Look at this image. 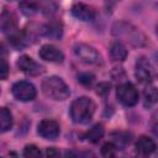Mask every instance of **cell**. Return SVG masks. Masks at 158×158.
Listing matches in <instances>:
<instances>
[{
	"instance_id": "obj_24",
	"label": "cell",
	"mask_w": 158,
	"mask_h": 158,
	"mask_svg": "<svg viewBox=\"0 0 158 158\" xmlns=\"http://www.w3.org/2000/svg\"><path fill=\"white\" fill-rule=\"evenodd\" d=\"M46 158H62V157H60V152L57 148L49 147L46 151Z\"/></svg>"
},
{
	"instance_id": "obj_11",
	"label": "cell",
	"mask_w": 158,
	"mask_h": 158,
	"mask_svg": "<svg viewBox=\"0 0 158 158\" xmlns=\"http://www.w3.org/2000/svg\"><path fill=\"white\" fill-rule=\"evenodd\" d=\"M40 57L43 60L51 62V63H62L64 59V54L60 49H58L57 47L52 46V44H44L40 48L38 52Z\"/></svg>"
},
{
	"instance_id": "obj_25",
	"label": "cell",
	"mask_w": 158,
	"mask_h": 158,
	"mask_svg": "<svg viewBox=\"0 0 158 158\" xmlns=\"http://www.w3.org/2000/svg\"><path fill=\"white\" fill-rule=\"evenodd\" d=\"M65 158H86L84 153L81 152H75V151H68L65 153Z\"/></svg>"
},
{
	"instance_id": "obj_10",
	"label": "cell",
	"mask_w": 158,
	"mask_h": 158,
	"mask_svg": "<svg viewBox=\"0 0 158 158\" xmlns=\"http://www.w3.org/2000/svg\"><path fill=\"white\" fill-rule=\"evenodd\" d=\"M70 12H72V15L75 19L80 20V21H85V22L93 21L95 19V16H96L95 9L93 6L86 5V4H83V2H75L72 6Z\"/></svg>"
},
{
	"instance_id": "obj_13",
	"label": "cell",
	"mask_w": 158,
	"mask_h": 158,
	"mask_svg": "<svg viewBox=\"0 0 158 158\" xmlns=\"http://www.w3.org/2000/svg\"><path fill=\"white\" fill-rule=\"evenodd\" d=\"M136 151L141 156H148L156 151V142L147 136H141L136 142Z\"/></svg>"
},
{
	"instance_id": "obj_23",
	"label": "cell",
	"mask_w": 158,
	"mask_h": 158,
	"mask_svg": "<svg viewBox=\"0 0 158 158\" xmlns=\"http://www.w3.org/2000/svg\"><path fill=\"white\" fill-rule=\"evenodd\" d=\"M78 80H79L81 84H84L85 86H89V85H91L93 81H94V75H91V74H89V73H84V74H80V75L78 77Z\"/></svg>"
},
{
	"instance_id": "obj_26",
	"label": "cell",
	"mask_w": 158,
	"mask_h": 158,
	"mask_svg": "<svg viewBox=\"0 0 158 158\" xmlns=\"http://www.w3.org/2000/svg\"><path fill=\"white\" fill-rule=\"evenodd\" d=\"M137 158H147V156H141L139 154V157H137Z\"/></svg>"
},
{
	"instance_id": "obj_9",
	"label": "cell",
	"mask_w": 158,
	"mask_h": 158,
	"mask_svg": "<svg viewBox=\"0 0 158 158\" xmlns=\"http://www.w3.org/2000/svg\"><path fill=\"white\" fill-rule=\"evenodd\" d=\"M37 132L41 137H43L46 139H56L60 133V127H59L58 122H56L54 120L46 118L38 123Z\"/></svg>"
},
{
	"instance_id": "obj_14",
	"label": "cell",
	"mask_w": 158,
	"mask_h": 158,
	"mask_svg": "<svg viewBox=\"0 0 158 158\" xmlns=\"http://www.w3.org/2000/svg\"><path fill=\"white\" fill-rule=\"evenodd\" d=\"M101 156L104 158H125V153L121 147L114 142H106L101 147Z\"/></svg>"
},
{
	"instance_id": "obj_6",
	"label": "cell",
	"mask_w": 158,
	"mask_h": 158,
	"mask_svg": "<svg viewBox=\"0 0 158 158\" xmlns=\"http://www.w3.org/2000/svg\"><path fill=\"white\" fill-rule=\"evenodd\" d=\"M135 75L139 83L149 84L154 79V68L147 57H139L136 60Z\"/></svg>"
},
{
	"instance_id": "obj_3",
	"label": "cell",
	"mask_w": 158,
	"mask_h": 158,
	"mask_svg": "<svg viewBox=\"0 0 158 158\" xmlns=\"http://www.w3.org/2000/svg\"><path fill=\"white\" fill-rule=\"evenodd\" d=\"M112 33L126 40L127 42H130L132 46L136 47H141L146 43V36L137 27L123 21L115 23V26L112 27Z\"/></svg>"
},
{
	"instance_id": "obj_2",
	"label": "cell",
	"mask_w": 158,
	"mask_h": 158,
	"mask_svg": "<svg viewBox=\"0 0 158 158\" xmlns=\"http://www.w3.org/2000/svg\"><path fill=\"white\" fill-rule=\"evenodd\" d=\"M42 91L47 98L57 101L65 100L70 95L69 86L65 84V81L62 78L56 75L46 78L42 81Z\"/></svg>"
},
{
	"instance_id": "obj_8",
	"label": "cell",
	"mask_w": 158,
	"mask_h": 158,
	"mask_svg": "<svg viewBox=\"0 0 158 158\" xmlns=\"http://www.w3.org/2000/svg\"><path fill=\"white\" fill-rule=\"evenodd\" d=\"M17 67L21 72H23L25 74L27 75H31V77H36V75H40L44 72V68L43 65H41L40 63H37L35 59H32L31 57L28 56H21L19 59H17Z\"/></svg>"
},
{
	"instance_id": "obj_7",
	"label": "cell",
	"mask_w": 158,
	"mask_h": 158,
	"mask_svg": "<svg viewBox=\"0 0 158 158\" xmlns=\"http://www.w3.org/2000/svg\"><path fill=\"white\" fill-rule=\"evenodd\" d=\"M12 95L15 96V99H17L19 101L22 102H27V101H32L36 98V88L33 84H31L30 81H17L12 85L11 88Z\"/></svg>"
},
{
	"instance_id": "obj_16",
	"label": "cell",
	"mask_w": 158,
	"mask_h": 158,
	"mask_svg": "<svg viewBox=\"0 0 158 158\" xmlns=\"http://www.w3.org/2000/svg\"><path fill=\"white\" fill-rule=\"evenodd\" d=\"M110 56L114 60H123L127 57V49L125 44L120 41L116 40L110 44Z\"/></svg>"
},
{
	"instance_id": "obj_4",
	"label": "cell",
	"mask_w": 158,
	"mask_h": 158,
	"mask_svg": "<svg viewBox=\"0 0 158 158\" xmlns=\"http://www.w3.org/2000/svg\"><path fill=\"white\" fill-rule=\"evenodd\" d=\"M74 54L77 58L85 63V64H93V65H99L102 63V58L100 53L91 46L86 43H77L74 46Z\"/></svg>"
},
{
	"instance_id": "obj_22",
	"label": "cell",
	"mask_w": 158,
	"mask_h": 158,
	"mask_svg": "<svg viewBox=\"0 0 158 158\" xmlns=\"http://www.w3.org/2000/svg\"><path fill=\"white\" fill-rule=\"evenodd\" d=\"M9 77V64L5 59L0 58V79L5 80Z\"/></svg>"
},
{
	"instance_id": "obj_17",
	"label": "cell",
	"mask_w": 158,
	"mask_h": 158,
	"mask_svg": "<svg viewBox=\"0 0 158 158\" xmlns=\"http://www.w3.org/2000/svg\"><path fill=\"white\" fill-rule=\"evenodd\" d=\"M12 123L14 120L10 110L6 107H0V132H7L11 130Z\"/></svg>"
},
{
	"instance_id": "obj_12",
	"label": "cell",
	"mask_w": 158,
	"mask_h": 158,
	"mask_svg": "<svg viewBox=\"0 0 158 158\" xmlns=\"http://www.w3.org/2000/svg\"><path fill=\"white\" fill-rule=\"evenodd\" d=\"M17 22H16V16L5 10L0 14V31L4 32L5 35H11L15 31H17Z\"/></svg>"
},
{
	"instance_id": "obj_1",
	"label": "cell",
	"mask_w": 158,
	"mask_h": 158,
	"mask_svg": "<svg viewBox=\"0 0 158 158\" xmlns=\"http://www.w3.org/2000/svg\"><path fill=\"white\" fill-rule=\"evenodd\" d=\"M95 112V104L88 96H80L75 99L69 109V115L75 123H88Z\"/></svg>"
},
{
	"instance_id": "obj_19",
	"label": "cell",
	"mask_w": 158,
	"mask_h": 158,
	"mask_svg": "<svg viewBox=\"0 0 158 158\" xmlns=\"http://www.w3.org/2000/svg\"><path fill=\"white\" fill-rule=\"evenodd\" d=\"M104 136V127L102 125H94L86 133H85V138L91 142V143H96L101 139V137Z\"/></svg>"
},
{
	"instance_id": "obj_5",
	"label": "cell",
	"mask_w": 158,
	"mask_h": 158,
	"mask_svg": "<svg viewBox=\"0 0 158 158\" xmlns=\"http://www.w3.org/2000/svg\"><path fill=\"white\" fill-rule=\"evenodd\" d=\"M116 96H117V100L125 106H133L138 101V91L136 86L130 81H126L118 85L116 90Z\"/></svg>"
},
{
	"instance_id": "obj_21",
	"label": "cell",
	"mask_w": 158,
	"mask_h": 158,
	"mask_svg": "<svg viewBox=\"0 0 158 158\" xmlns=\"http://www.w3.org/2000/svg\"><path fill=\"white\" fill-rule=\"evenodd\" d=\"M23 158H41V151L35 144H27L23 149Z\"/></svg>"
},
{
	"instance_id": "obj_18",
	"label": "cell",
	"mask_w": 158,
	"mask_h": 158,
	"mask_svg": "<svg viewBox=\"0 0 158 158\" xmlns=\"http://www.w3.org/2000/svg\"><path fill=\"white\" fill-rule=\"evenodd\" d=\"M157 99H158L157 89L152 85L147 86L143 91V105H144V107H147V109L152 107L157 102Z\"/></svg>"
},
{
	"instance_id": "obj_20",
	"label": "cell",
	"mask_w": 158,
	"mask_h": 158,
	"mask_svg": "<svg viewBox=\"0 0 158 158\" xmlns=\"http://www.w3.org/2000/svg\"><path fill=\"white\" fill-rule=\"evenodd\" d=\"M19 7L21 9V11L25 15H33L38 11L40 4L38 2H33V1H23L19 4Z\"/></svg>"
},
{
	"instance_id": "obj_15",
	"label": "cell",
	"mask_w": 158,
	"mask_h": 158,
	"mask_svg": "<svg viewBox=\"0 0 158 158\" xmlns=\"http://www.w3.org/2000/svg\"><path fill=\"white\" fill-rule=\"evenodd\" d=\"M41 33H42L43 36L49 37V38H53V40L60 38V36H62V33H63L62 25H60V22H58V21H52V22H49V23H47L46 26L42 27Z\"/></svg>"
}]
</instances>
